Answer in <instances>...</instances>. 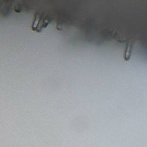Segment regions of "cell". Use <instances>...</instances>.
Segmentation results:
<instances>
[{
  "mask_svg": "<svg viewBox=\"0 0 147 147\" xmlns=\"http://www.w3.org/2000/svg\"><path fill=\"white\" fill-rule=\"evenodd\" d=\"M133 47H134V42L132 41H128L126 45L125 50V53H124V59L125 61H129L132 51H133Z\"/></svg>",
  "mask_w": 147,
  "mask_h": 147,
  "instance_id": "obj_1",
  "label": "cell"
}]
</instances>
